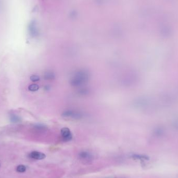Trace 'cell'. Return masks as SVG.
Instances as JSON below:
<instances>
[{
	"mask_svg": "<svg viewBox=\"0 0 178 178\" xmlns=\"http://www.w3.org/2000/svg\"><path fill=\"white\" fill-rule=\"evenodd\" d=\"M89 73L86 70L78 71L72 77L71 84L73 86H81L89 79Z\"/></svg>",
	"mask_w": 178,
	"mask_h": 178,
	"instance_id": "6da1fadb",
	"label": "cell"
},
{
	"mask_svg": "<svg viewBox=\"0 0 178 178\" xmlns=\"http://www.w3.org/2000/svg\"><path fill=\"white\" fill-rule=\"evenodd\" d=\"M61 135L64 140L69 141L73 138V136L68 128H63L61 130Z\"/></svg>",
	"mask_w": 178,
	"mask_h": 178,
	"instance_id": "7a4b0ae2",
	"label": "cell"
},
{
	"mask_svg": "<svg viewBox=\"0 0 178 178\" xmlns=\"http://www.w3.org/2000/svg\"><path fill=\"white\" fill-rule=\"evenodd\" d=\"M79 158L82 161L89 162L93 159L92 155L87 152H82L79 154Z\"/></svg>",
	"mask_w": 178,
	"mask_h": 178,
	"instance_id": "3957f363",
	"label": "cell"
},
{
	"mask_svg": "<svg viewBox=\"0 0 178 178\" xmlns=\"http://www.w3.org/2000/svg\"><path fill=\"white\" fill-rule=\"evenodd\" d=\"M63 116L65 117L73 118H79L81 117V114L77 111H67L63 113Z\"/></svg>",
	"mask_w": 178,
	"mask_h": 178,
	"instance_id": "277c9868",
	"label": "cell"
},
{
	"mask_svg": "<svg viewBox=\"0 0 178 178\" xmlns=\"http://www.w3.org/2000/svg\"><path fill=\"white\" fill-rule=\"evenodd\" d=\"M29 157L32 159H37V160H42L45 158L46 155L44 153L37 152V151H34L32 152L31 153L29 154Z\"/></svg>",
	"mask_w": 178,
	"mask_h": 178,
	"instance_id": "5b68a950",
	"label": "cell"
},
{
	"mask_svg": "<svg viewBox=\"0 0 178 178\" xmlns=\"http://www.w3.org/2000/svg\"><path fill=\"white\" fill-rule=\"evenodd\" d=\"M131 157L133 159L139 160H149V159L147 156L140 154H133L131 156Z\"/></svg>",
	"mask_w": 178,
	"mask_h": 178,
	"instance_id": "8992f818",
	"label": "cell"
},
{
	"mask_svg": "<svg viewBox=\"0 0 178 178\" xmlns=\"http://www.w3.org/2000/svg\"><path fill=\"white\" fill-rule=\"evenodd\" d=\"M54 74L51 71H48L45 73L44 78L46 80H52L54 78Z\"/></svg>",
	"mask_w": 178,
	"mask_h": 178,
	"instance_id": "52a82bcc",
	"label": "cell"
},
{
	"mask_svg": "<svg viewBox=\"0 0 178 178\" xmlns=\"http://www.w3.org/2000/svg\"><path fill=\"white\" fill-rule=\"evenodd\" d=\"M39 86L37 84H31L28 87L29 90L32 91V92H34V91H38L39 90Z\"/></svg>",
	"mask_w": 178,
	"mask_h": 178,
	"instance_id": "ba28073f",
	"label": "cell"
},
{
	"mask_svg": "<svg viewBox=\"0 0 178 178\" xmlns=\"http://www.w3.org/2000/svg\"><path fill=\"white\" fill-rule=\"evenodd\" d=\"M26 170V167L25 166L21 165L18 166L16 168V171L18 172H24Z\"/></svg>",
	"mask_w": 178,
	"mask_h": 178,
	"instance_id": "9c48e42d",
	"label": "cell"
},
{
	"mask_svg": "<svg viewBox=\"0 0 178 178\" xmlns=\"http://www.w3.org/2000/svg\"><path fill=\"white\" fill-rule=\"evenodd\" d=\"M30 80H31L33 82H37L39 80H40V77L37 75H31L30 77Z\"/></svg>",
	"mask_w": 178,
	"mask_h": 178,
	"instance_id": "30bf717a",
	"label": "cell"
}]
</instances>
